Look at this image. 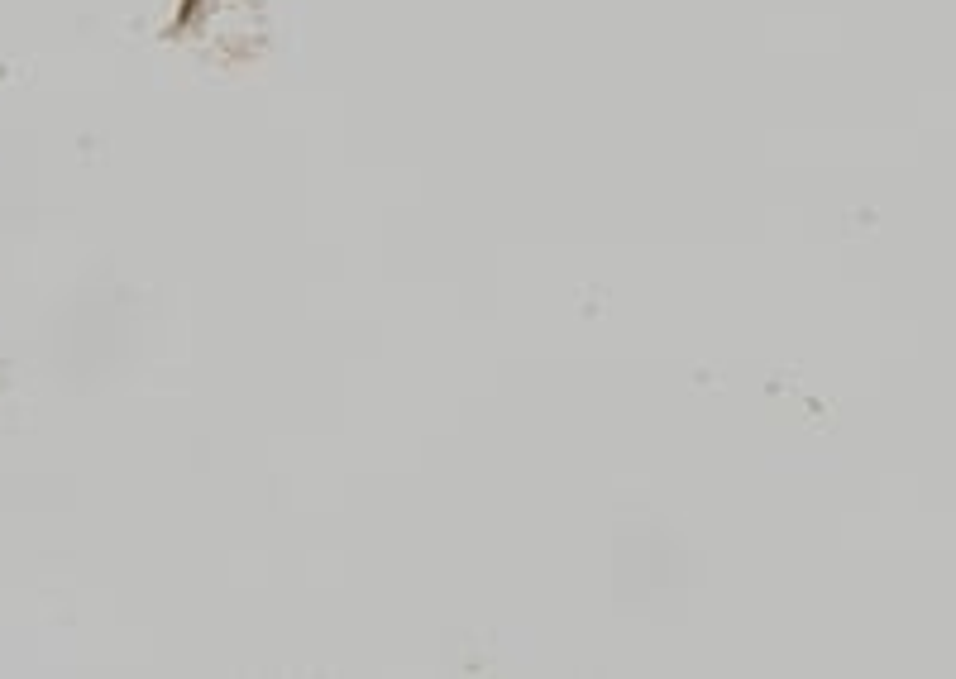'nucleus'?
Returning <instances> with one entry per match:
<instances>
[]
</instances>
